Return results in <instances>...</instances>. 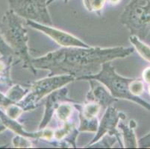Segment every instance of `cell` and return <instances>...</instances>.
<instances>
[{"mask_svg": "<svg viewBox=\"0 0 150 149\" xmlns=\"http://www.w3.org/2000/svg\"><path fill=\"white\" fill-rule=\"evenodd\" d=\"M74 81H76V78L70 75L47 76L45 78L37 81L30 84L28 93L17 102V105L21 107L24 112L35 110L42 98Z\"/></svg>", "mask_w": 150, "mask_h": 149, "instance_id": "obj_5", "label": "cell"}, {"mask_svg": "<svg viewBox=\"0 0 150 149\" xmlns=\"http://www.w3.org/2000/svg\"><path fill=\"white\" fill-rule=\"evenodd\" d=\"M119 20L132 35L144 40L150 32V0H131Z\"/></svg>", "mask_w": 150, "mask_h": 149, "instance_id": "obj_4", "label": "cell"}, {"mask_svg": "<svg viewBox=\"0 0 150 149\" xmlns=\"http://www.w3.org/2000/svg\"><path fill=\"white\" fill-rule=\"evenodd\" d=\"M79 126L78 130L80 132H96L99 127V120L98 117L95 118H85L79 117Z\"/></svg>", "mask_w": 150, "mask_h": 149, "instance_id": "obj_16", "label": "cell"}, {"mask_svg": "<svg viewBox=\"0 0 150 149\" xmlns=\"http://www.w3.org/2000/svg\"><path fill=\"white\" fill-rule=\"evenodd\" d=\"M121 2V0H106V2L110 5H117Z\"/></svg>", "mask_w": 150, "mask_h": 149, "instance_id": "obj_24", "label": "cell"}, {"mask_svg": "<svg viewBox=\"0 0 150 149\" xmlns=\"http://www.w3.org/2000/svg\"><path fill=\"white\" fill-rule=\"evenodd\" d=\"M129 90L130 92L135 96H139L143 93L144 90V86L143 81L140 80L132 79L129 84Z\"/></svg>", "mask_w": 150, "mask_h": 149, "instance_id": "obj_20", "label": "cell"}, {"mask_svg": "<svg viewBox=\"0 0 150 149\" xmlns=\"http://www.w3.org/2000/svg\"><path fill=\"white\" fill-rule=\"evenodd\" d=\"M24 20L11 10L5 13L0 20V34L5 41L13 49L14 56L23 63V69L31 71L34 75L37 69L31 63L32 58L28 46V32L24 28Z\"/></svg>", "mask_w": 150, "mask_h": 149, "instance_id": "obj_2", "label": "cell"}, {"mask_svg": "<svg viewBox=\"0 0 150 149\" xmlns=\"http://www.w3.org/2000/svg\"><path fill=\"white\" fill-rule=\"evenodd\" d=\"M28 138L26 136L17 134L12 140L13 145L14 148H31L32 143Z\"/></svg>", "mask_w": 150, "mask_h": 149, "instance_id": "obj_19", "label": "cell"}, {"mask_svg": "<svg viewBox=\"0 0 150 149\" xmlns=\"http://www.w3.org/2000/svg\"><path fill=\"white\" fill-rule=\"evenodd\" d=\"M25 24L34 29L41 31L62 47H90V45L79 38L66 31L55 28L52 25H46L31 20H25Z\"/></svg>", "mask_w": 150, "mask_h": 149, "instance_id": "obj_8", "label": "cell"}, {"mask_svg": "<svg viewBox=\"0 0 150 149\" xmlns=\"http://www.w3.org/2000/svg\"><path fill=\"white\" fill-rule=\"evenodd\" d=\"M74 102L73 99L68 96V90L66 87H61L49 94L46 98L43 119L40 122L38 129L41 130L46 128L52 119L53 115L58 106L63 102Z\"/></svg>", "mask_w": 150, "mask_h": 149, "instance_id": "obj_9", "label": "cell"}, {"mask_svg": "<svg viewBox=\"0 0 150 149\" xmlns=\"http://www.w3.org/2000/svg\"><path fill=\"white\" fill-rule=\"evenodd\" d=\"M143 79L147 84H150V67L146 68L142 73Z\"/></svg>", "mask_w": 150, "mask_h": 149, "instance_id": "obj_23", "label": "cell"}, {"mask_svg": "<svg viewBox=\"0 0 150 149\" xmlns=\"http://www.w3.org/2000/svg\"><path fill=\"white\" fill-rule=\"evenodd\" d=\"M137 146L138 148H150V133L146 136L142 137L137 141Z\"/></svg>", "mask_w": 150, "mask_h": 149, "instance_id": "obj_22", "label": "cell"}, {"mask_svg": "<svg viewBox=\"0 0 150 149\" xmlns=\"http://www.w3.org/2000/svg\"><path fill=\"white\" fill-rule=\"evenodd\" d=\"M0 54L4 56H14L13 49L8 45L0 34Z\"/></svg>", "mask_w": 150, "mask_h": 149, "instance_id": "obj_21", "label": "cell"}, {"mask_svg": "<svg viewBox=\"0 0 150 149\" xmlns=\"http://www.w3.org/2000/svg\"><path fill=\"white\" fill-rule=\"evenodd\" d=\"M148 90H149V93H150V86H149V88H148Z\"/></svg>", "mask_w": 150, "mask_h": 149, "instance_id": "obj_26", "label": "cell"}, {"mask_svg": "<svg viewBox=\"0 0 150 149\" xmlns=\"http://www.w3.org/2000/svg\"><path fill=\"white\" fill-rule=\"evenodd\" d=\"M13 56H4L0 57V84L6 85L13 84L11 79V68L13 63Z\"/></svg>", "mask_w": 150, "mask_h": 149, "instance_id": "obj_12", "label": "cell"}, {"mask_svg": "<svg viewBox=\"0 0 150 149\" xmlns=\"http://www.w3.org/2000/svg\"><path fill=\"white\" fill-rule=\"evenodd\" d=\"M116 141H117V138L114 136L105 134L97 142L88 148H111L113 145H114V143H116Z\"/></svg>", "mask_w": 150, "mask_h": 149, "instance_id": "obj_18", "label": "cell"}, {"mask_svg": "<svg viewBox=\"0 0 150 149\" xmlns=\"http://www.w3.org/2000/svg\"><path fill=\"white\" fill-rule=\"evenodd\" d=\"M54 1H55V0H47V2H46V3H47V5H50V4H51L52 2H54ZM68 1H69V0H64V2H65V3H67Z\"/></svg>", "mask_w": 150, "mask_h": 149, "instance_id": "obj_25", "label": "cell"}, {"mask_svg": "<svg viewBox=\"0 0 150 149\" xmlns=\"http://www.w3.org/2000/svg\"><path fill=\"white\" fill-rule=\"evenodd\" d=\"M88 79H95L104 84L111 95L117 99H126L135 102L140 106L144 107L150 111V104L140 98L139 96L134 95L129 90V84L133 78H125L120 76L116 72L115 68L110 62H106L102 65V68L97 73L94 75L76 78V81H88Z\"/></svg>", "mask_w": 150, "mask_h": 149, "instance_id": "obj_3", "label": "cell"}, {"mask_svg": "<svg viewBox=\"0 0 150 149\" xmlns=\"http://www.w3.org/2000/svg\"><path fill=\"white\" fill-rule=\"evenodd\" d=\"M28 87H23L20 84H14L11 86L10 89L5 93V95L12 102L17 103L28 93Z\"/></svg>", "mask_w": 150, "mask_h": 149, "instance_id": "obj_15", "label": "cell"}, {"mask_svg": "<svg viewBox=\"0 0 150 149\" xmlns=\"http://www.w3.org/2000/svg\"><path fill=\"white\" fill-rule=\"evenodd\" d=\"M91 90L87 94L86 100L89 102L97 103L103 109L111 106L112 104L117 102L118 99L114 98L107 87L99 81L95 79H88Z\"/></svg>", "mask_w": 150, "mask_h": 149, "instance_id": "obj_10", "label": "cell"}, {"mask_svg": "<svg viewBox=\"0 0 150 149\" xmlns=\"http://www.w3.org/2000/svg\"><path fill=\"white\" fill-rule=\"evenodd\" d=\"M47 0H8L9 10L25 20L52 25Z\"/></svg>", "mask_w": 150, "mask_h": 149, "instance_id": "obj_6", "label": "cell"}, {"mask_svg": "<svg viewBox=\"0 0 150 149\" xmlns=\"http://www.w3.org/2000/svg\"><path fill=\"white\" fill-rule=\"evenodd\" d=\"M137 126L136 121L134 120H130L129 124H125L123 121H120L117 128H119L122 132V140L123 142V147L134 148H138L137 146V140L136 138L134 129Z\"/></svg>", "mask_w": 150, "mask_h": 149, "instance_id": "obj_11", "label": "cell"}, {"mask_svg": "<svg viewBox=\"0 0 150 149\" xmlns=\"http://www.w3.org/2000/svg\"><path fill=\"white\" fill-rule=\"evenodd\" d=\"M69 102H70L61 103L54 112V114L58 118V121H61V122H64V121H68L75 114L74 112L76 109V110H74V109L76 107H74V105H72V104H70Z\"/></svg>", "mask_w": 150, "mask_h": 149, "instance_id": "obj_13", "label": "cell"}, {"mask_svg": "<svg viewBox=\"0 0 150 149\" xmlns=\"http://www.w3.org/2000/svg\"><path fill=\"white\" fill-rule=\"evenodd\" d=\"M84 7L89 12H93L101 16L106 0H83Z\"/></svg>", "mask_w": 150, "mask_h": 149, "instance_id": "obj_17", "label": "cell"}, {"mask_svg": "<svg viewBox=\"0 0 150 149\" xmlns=\"http://www.w3.org/2000/svg\"><path fill=\"white\" fill-rule=\"evenodd\" d=\"M134 52L132 47H62L31 63L36 69L49 70L48 76L70 75L75 78L91 76L99 72L102 65L125 58Z\"/></svg>", "mask_w": 150, "mask_h": 149, "instance_id": "obj_1", "label": "cell"}, {"mask_svg": "<svg viewBox=\"0 0 150 149\" xmlns=\"http://www.w3.org/2000/svg\"><path fill=\"white\" fill-rule=\"evenodd\" d=\"M125 119H126V115L124 114L122 112L120 111L119 110H117V108L112 106L108 107L105 109V112L102 119L99 122V127L96 131V136H94L91 143H88L84 148L89 147L90 145L97 142L105 134L115 136L117 141L119 142L120 147L124 148L120 133L117 128V125L120 120H124Z\"/></svg>", "mask_w": 150, "mask_h": 149, "instance_id": "obj_7", "label": "cell"}, {"mask_svg": "<svg viewBox=\"0 0 150 149\" xmlns=\"http://www.w3.org/2000/svg\"><path fill=\"white\" fill-rule=\"evenodd\" d=\"M129 41L132 43L133 47L137 50L138 54L144 59L150 62V47L144 43L142 40H140L136 35H132L129 37Z\"/></svg>", "mask_w": 150, "mask_h": 149, "instance_id": "obj_14", "label": "cell"}]
</instances>
